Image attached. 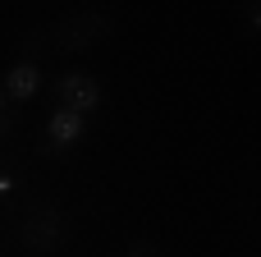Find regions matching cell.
Instances as JSON below:
<instances>
[{"mask_svg":"<svg viewBox=\"0 0 261 257\" xmlns=\"http://www.w3.org/2000/svg\"><path fill=\"white\" fill-rule=\"evenodd\" d=\"M83 133H87V115H78V110L55 106V110L46 115V147H50V152L78 147V143H83Z\"/></svg>","mask_w":261,"mask_h":257,"instance_id":"obj_4","label":"cell"},{"mask_svg":"<svg viewBox=\"0 0 261 257\" xmlns=\"http://www.w3.org/2000/svg\"><path fill=\"white\" fill-rule=\"evenodd\" d=\"M18 239H23L28 253H55V248L69 239L64 212H60L55 202H32V207L23 212V221H18Z\"/></svg>","mask_w":261,"mask_h":257,"instance_id":"obj_1","label":"cell"},{"mask_svg":"<svg viewBox=\"0 0 261 257\" xmlns=\"http://www.w3.org/2000/svg\"><path fill=\"white\" fill-rule=\"evenodd\" d=\"M128 257H161V248L147 244V239H133V244H128Z\"/></svg>","mask_w":261,"mask_h":257,"instance_id":"obj_8","label":"cell"},{"mask_svg":"<svg viewBox=\"0 0 261 257\" xmlns=\"http://www.w3.org/2000/svg\"><path fill=\"white\" fill-rule=\"evenodd\" d=\"M9 138H14V101H9V92L0 83V143H9Z\"/></svg>","mask_w":261,"mask_h":257,"instance_id":"obj_6","label":"cell"},{"mask_svg":"<svg viewBox=\"0 0 261 257\" xmlns=\"http://www.w3.org/2000/svg\"><path fill=\"white\" fill-rule=\"evenodd\" d=\"M110 32H115V18H110L106 9H78V14H69V18H60L50 37H55L60 51H87V46L106 41Z\"/></svg>","mask_w":261,"mask_h":257,"instance_id":"obj_2","label":"cell"},{"mask_svg":"<svg viewBox=\"0 0 261 257\" xmlns=\"http://www.w3.org/2000/svg\"><path fill=\"white\" fill-rule=\"evenodd\" d=\"M5 92H9V101L18 106V101H32L37 92H41V64L37 60H18L14 69H5Z\"/></svg>","mask_w":261,"mask_h":257,"instance_id":"obj_5","label":"cell"},{"mask_svg":"<svg viewBox=\"0 0 261 257\" xmlns=\"http://www.w3.org/2000/svg\"><path fill=\"white\" fill-rule=\"evenodd\" d=\"M239 9H243V18H248V28H257V32H261V0H243Z\"/></svg>","mask_w":261,"mask_h":257,"instance_id":"obj_7","label":"cell"},{"mask_svg":"<svg viewBox=\"0 0 261 257\" xmlns=\"http://www.w3.org/2000/svg\"><path fill=\"white\" fill-rule=\"evenodd\" d=\"M55 106L78 110V115H92L101 106V83L92 74H60L55 78Z\"/></svg>","mask_w":261,"mask_h":257,"instance_id":"obj_3","label":"cell"},{"mask_svg":"<svg viewBox=\"0 0 261 257\" xmlns=\"http://www.w3.org/2000/svg\"><path fill=\"white\" fill-rule=\"evenodd\" d=\"M9 193H14V175L0 166V198H9Z\"/></svg>","mask_w":261,"mask_h":257,"instance_id":"obj_9","label":"cell"}]
</instances>
